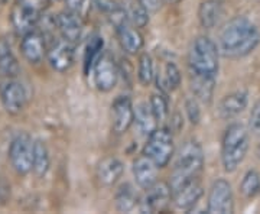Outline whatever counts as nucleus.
I'll return each instance as SVG.
<instances>
[{
    "label": "nucleus",
    "mask_w": 260,
    "mask_h": 214,
    "mask_svg": "<svg viewBox=\"0 0 260 214\" xmlns=\"http://www.w3.org/2000/svg\"><path fill=\"white\" fill-rule=\"evenodd\" d=\"M214 85H215V78L191 75V90L194 93L195 99L200 102H211L214 94Z\"/></svg>",
    "instance_id": "393cba45"
},
{
    "label": "nucleus",
    "mask_w": 260,
    "mask_h": 214,
    "mask_svg": "<svg viewBox=\"0 0 260 214\" xmlns=\"http://www.w3.org/2000/svg\"><path fill=\"white\" fill-rule=\"evenodd\" d=\"M19 71L20 67L12 51L9 41L6 38H0V83L3 80L18 77Z\"/></svg>",
    "instance_id": "aec40b11"
},
{
    "label": "nucleus",
    "mask_w": 260,
    "mask_h": 214,
    "mask_svg": "<svg viewBox=\"0 0 260 214\" xmlns=\"http://www.w3.org/2000/svg\"><path fill=\"white\" fill-rule=\"evenodd\" d=\"M165 2H168V3H172V5H177V3L182 2V0H165Z\"/></svg>",
    "instance_id": "f704fd0d"
},
{
    "label": "nucleus",
    "mask_w": 260,
    "mask_h": 214,
    "mask_svg": "<svg viewBox=\"0 0 260 214\" xmlns=\"http://www.w3.org/2000/svg\"><path fill=\"white\" fill-rule=\"evenodd\" d=\"M133 175L136 179V184L140 188L148 190L155 182H158V167L152 159L148 158L145 154H142L133 162Z\"/></svg>",
    "instance_id": "2eb2a0df"
},
{
    "label": "nucleus",
    "mask_w": 260,
    "mask_h": 214,
    "mask_svg": "<svg viewBox=\"0 0 260 214\" xmlns=\"http://www.w3.org/2000/svg\"><path fill=\"white\" fill-rule=\"evenodd\" d=\"M49 66L58 73H67L73 64L75 56V44L68 42L67 39L61 38L51 44L47 51Z\"/></svg>",
    "instance_id": "9b49d317"
},
{
    "label": "nucleus",
    "mask_w": 260,
    "mask_h": 214,
    "mask_svg": "<svg viewBox=\"0 0 260 214\" xmlns=\"http://www.w3.org/2000/svg\"><path fill=\"white\" fill-rule=\"evenodd\" d=\"M185 112L186 116H188V120L191 121L192 125H198V123H200V119H201V110H200V106H198V100H197L195 97L186 99Z\"/></svg>",
    "instance_id": "2f4dec72"
},
{
    "label": "nucleus",
    "mask_w": 260,
    "mask_h": 214,
    "mask_svg": "<svg viewBox=\"0 0 260 214\" xmlns=\"http://www.w3.org/2000/svg\"><path fill=\"white\" fill-rule=\"evenodd\" d=\"M220 49L208 37H198L192 42L188 54L189 74L207 78H217Z\"/></svg>",
    "instance_id": "7ed1b4c3"
},
{
    "label": "nucleus",
    "mask_w": 260,
    "mask_h": 214,
    "mask_svg": "<svg viewBox=\"0 0 260 214\" xmlns=\"http://www.w3.org/2000/svg\"><path fill=\"white\" fill-rule=\"evenodd\" d=\"M249 94L244 90H239L232 94H227L218 104V116L224 120H230L233 117L239 116L247 107Z\"/></svg>",
    "instance_id": "a211bd4d"
},
{
    "label": "nucleus",
    "mask_w": 260,
    "mask_h": 214,
    "mask_svg": "<svg viewBox=\"0 0 260 214\" xmlns=\"http://www.w3.org/2000/svg\"><path fill=\"white\" fill-rule=\"evenodd\" d=\"M135 121L139 131L145 135H150L155 129H158L159 120L150 107V103H139L135 109Z\"/></svg>",
    "instance_id": "4be33fe9"
},
{
    "label": "nucleus",
    "mask_w": 260,
    "mask_h": 214,
    "mask_svg": "<svg viewBox=\"0 0 260 214\" xmlns=\"http://www.w3.org/2000/svg\"><path fill=\"white\" fill-rule=\"evenodd\" d=\"M201 197H203V186H201L200 179H197V181H192L186 186L181 187L177 191H174L172 201L179 210L189 211L194 208Z\"/></svg>",
    "instance_id": "f3484780"
},
{
    "label": "nucleus",
    "mask_w": 260,
    "mask_h": 214,
    "mask_svg": "<svg viewBox=\"0 0 260 214\" xmlns=\"http://www.w3.org/2000/svg\"><path fill=\"white\" fill-rule=\"evenodd\" d=\"M138 78L142 85H149L155 78V68L153 61L149 54H142L139 56V67H138Z\"/></svg>",
    "instance_id": "c756f323"
},
{
    "label": "nucleus",
    "mask_w": 260,
    "mask_h": 214,
    "mask_svg": "<svg viewBox=\"0 0 260 214\" xmlns=\"http://www.w3.org/2000/svg\"><path fill=\"white\" fill-rule=\"evenodd\" d=\"M249 150V129L242 123H232L221 140V162L225 172H234L240 167Z\"/></svg>",
    "instance_id": "20e7f679"
},
{
    "label": "nucleus",
    "mask_w": 260,
    "mask_h": 214,
    "mask_svg": "<svg viewBox=\"0 0 260 214\" xmlns=\"http://www.w3.org/2000/svg\"><path fill=\"white\" fill-rule=\"evenodd\" d=\"M139 204V197L136 194L135 188L130 184H121L116 191V207L119 211L129 213L136 205Z\"/></svg>",
    "instance_id": "a878e982"
},
{
    "label": "nucleus",
    "mask_w": 260,
    "mask_h": 214,
    "mask_svg": "<svg viewBox=\"0 0 260 214\" xmlns=\"http://www.w3.org/2000/svg\"><path fill=\"white\" fill-rule=\"evenodd\" d=\"M240 191L246 198H254L260 193V174L256 169H249L242 179Z\"/></svg>",
    "instance_id": "c85d7f7f"
},
{
    "label": "nucleus",
    "mask_w": 260,
    "mask_h": 214,
    "mask_svg": "<svg viewBox=\"0 0 260 214\" xmlns=\"http://www.w3.org/2000/svg\"><path fill=\"white\" fill-rule=\"evenodd\" d=\"M139 2L149 12H156L162 8V3H164V0H139Z\"/></svg>",
    "instance_id": "72a5a7b5"
},
{
    "label": "nucleus",
    "mask_w": 260,
    "mask_h": 214,
    "mask_svg": "<svg viewBox=\"0 0 260 214\" xmlns=\"http://www.w3.org/2000/svg\"><path fill=\"white\" fill-rule=\"evenodd\" d=\"M156 84H158V88L162 93L177 90L181 84V71H179V68L175 63H167V66L164 68V73L159 74L158 78H156Z\"/></svg>",
    "instance_id": "5701e85b"
},
{
    "label": "nucleus",
    "mask_w": 260,
    "mask_h": 214,
    "mask_svg": "<svg viewBox=\"0 0 260 214\" xmlns=\"http://www.w3.org/2000/svg\"><path fill=\"white\" fill-rule=\"evenodd\" d=\"M249 128H250L251 132H254V133L260 135V100L256 103V104H254V107L251 109Z\"/></svg>",
    "instance_id": "473e14b6"
},
{
    "label": "nucleus",
    "mask_w": 260,
    "mask_h": 214,
    "mask_svg": "<svg viewBox=\"0 0 260 214\" xmlns=\"http://www.w3.org/2000/svg\"><path fill=\"white\" fill-rule=\"evenodd\" d=\"M55 26L61 38L77 44L83 35V20L77 10H64L55 18Z\"/></svg>",
    "instance_id": "ddd939ff"
},
{
    "label": "nucleus",
    "mask_w": 260,
    "mask_h": 214,
    "mask_svg": "<svg viewBox=\"0 0 260 214\" xmlns=\"http://www.w3.org/2000/svg\"><path fill=\"white\" fill-rule=\"evenodd\" d=\"M149 103H150V107H152V110L155 113L156 119L159 121L167 120L168 114H169V106H168V99L165 93L160 91V93L152 94Z\"/></svg>",
    "instance_id": "7c9ffc66"
},
{
    "label": "nucleus",
    "mask_w": 260,
    "mask_h": 214,
    "mask_svg": "<svg viewBox=\"0 0 260 214\" xmlns=\"http://www.w3.org/2000/svg\"><path fill=\"white\" fill-rule=\"evenodd\" d=\"M124 167L120 162V159L109 157L104 158L97 167V179L104 187L114 186L123 175Z\"/></svg>",
    "instance_id": "6ab92c4d"
},
{
    "label": "nucleus",
    "mask_w": 260,
    "mask_h": 214,
    "mask_svg": "<svg viewBox=\"0 0 260 214\" xmlns=\"http://www.w3.org/2000/svg\"><path fill=\"white\" fill-rule=\"evenodd\" d=\"M103 54V38L99 35H93L88 41L87 51H85V59H84V71L88 75L93 71L94 64Z\"/></svg>",
    "instance_id": "cd10ccee"
},
{
    "label": "nucleus",
    "mask_w": 260,
    "mask_h": 214,
    "mask_svg": "<svg viewBox=\"0 0 260 214\" xmlns=\"http://www.w3.org/2000/svg\"><path fill=\"white\" fill-rule=\"evenodd\" d=\"M94 85L99 91L109 93L116 87L119 80V70L113 59V56L107 52H103L93 68Z\"/></svg>",
    "instance_id": "1a4fd4ad"
},
{
    "label": "nucleus",
    "mask_w": 260,
    "mask_h": 214,
    "mask_svg": "<svg viewBox=\"0 0 260 214\" xmlns=\"http://www.w3.org/2000/svg\"><path fill=\"white\" fill-rule=\"evenodd\" d=\"M260 42V32L254 23L244 16L232 19L218 38L220 54L225 58H243L253 52Z\"/></svg>",
    "instance_id": "f257e3e1"
},
{
    "label": "nucleus",
    "mask_w": 260,
    "mask_h": 214,
    "mask_svg": "<svg viewBox=\"0 0 260 214\" xmlns=\"http://www.w3.org/2000/svg\"><path fill=\"white\" fill-rule=\"evenodd\" d=\"M34 148H35V140L25 132L16 135L12 140L9 148V161L12 168L19 175H26L32 171Z\"/></svg>",
    "instance_id": "423d86ee"
},
{
    "label": "nucleus",
    "mask_w": 260,
    "mask_h": 214,
    "mask_svg": "<svg viewBox=\"0 0 260 214\" xmlns=\"http://www.w3.org/2000/svg\"><path fill=\"white\" fill-rule=\"evenodd\" d=\"M175 152L174 136L171 129L165 126L158 128L148 136V142L143 148V154L150 158L158 168H165L171 162Z\"/></svg>",
    "instance_id": "39448f33"
},
{
    "label": "nucleus",
    "mask_w": 260,
    "mask_h": 214,
    "mask_svg": "<svg viewBox=\"0 0 260 214\" xmlns=\"http://www.w3.org/2000/svg\"><path fill=\"white\" fill-rule=\"evenodd\" d=\"M223 15V5L220 0H204L198 9V20L205 29H213Z\"/></svg>",
    "instance_id": "412c9836"
},
{
    "label": "nucleus",
    "mask_w": 260,
    "mask_h": 214,
    "mask_svg": "<svg viewBox=\"0 0 260 214\" xmlns=\"http://www.w3.org/2000/svg\"><path fill=\"white\" fill-rule=\"evenodd\" d=\"M117 37H119V42H120L123 51H126L130 55H136L139 54L143 48V37L140 35L138 28L130 22L126 20L121 25L116 28Z\"/></svg>",
    "instance_id": "dca6fc26"
},
{
    "label": "nucleus",
    "mask_w": 260,
    "mask_h": 214,
    "mask_svg": "<svg viewBox=\"0 0 260 214\" xmlns=\"http://www.w3.org/2000/svg\"><path fill=\"white\" fill-rule=\"evenodd\" d=\"M172 201V188L168 182L158 181L146 190V194L140 201L142 213H160Z\"/></svg>",
    "instance_id": "9d476101"
},
{
    "label": "nucleus",
    "mask_w": 260,
    "mask_h": 214,
    "mask_svg": "<svg viewBox=\"0 0 260 214\" xmlns=\"http://www.w3.org/2000/svg\"><path fill=\"white\" fill-rule=\"evenodd\" d=\"M20 52L29 64H39L47 55L45 37L37 29L28 32L20 41Z\"/></svg>",
    "instance_id": "4468645a"
},
{
    "label": "nucleus",
    "mask_w": 260,
    "mask_h": 214,
    "mask_svg": "<svg viewBox=\"0 0 260 214\" xmlns=\"http://www.w3.org/2000/svg\"><path fill=\"white\" fill-rule=\"evenodd\" d=\"M26 88L19 80L15 78H8L0 83V102L6 112L16 116L19 113L23 112L26 106Z\"/></svg>",
    "instance_id": "6e6552de"
},
{
    "label": "nucleus",
    "mask_w": 260,
    "mask_h": 214,
    "mask_svg": "<svg viewBox=\"0 0 260 214\" xmlns=\"http://www.w3.org/2000/svg\"><path fill=\"white\" fill-rule=\"evenodd\" d=\"M135 123V107L129 96H119L112 103V128L117 135L129 131Z\"/></svg>",
    "instance_id": "f8f14e48"
},
{
    "label": "nucleus",
    "mask_w": 260,
    "mask_h": 214,
    "mask_svg": "<svg viewBox=\"0 0 260 214\" xmlns=\"http://www.w3.org/2000/svg\"><path fill=\"white\" fill-rule=\"evenodd\" d=\"M204 168V152L197 140H186L178 152L169 186L172 193L192 181L200 179Z\"/></svg>",
    "instance_id": "f03ea898"
},
{
    "label": "nucleus",
    "mask_w": 260,
    "mask_h": 214,
    "mask_svg": "<svg viewBox=\"0 0 260 214\" xmlns=\"http://www.w3.org/2000/svg\"><path fill=\"white\" fill-rule=\"evenodd\" d=\"M234 211V196L230 182L224 178L215 179L207 197V213L232 214Z\"/></svg>",
    "instance_id": "0eeeda50"
},
{
    "label": "nucleus",
    "mask_w": 260,
    "mask_h": 214,
    "mask_svg": "<svg viewBox=\"0 0 260 214\" xmlns=\"http://www.w3.org/2000/svg\"><path fill=\"white\" fill-rule=\"evenodd\" d=\"M51 165V158H49V150L45 142L41 139L35 140V148H34V164H32V171L37 177L42 178L47 175Z\"/></svg>",
    "instance_id": "b1692460"
},
{
    "label": "nucleus",
    "mask_w": 260,
    "mask_h": 214,
    "mask_svg": "<svg viewBox=\"0 0 260 214\" xmlns=\"http://www.w3.org/2000/svg\"><path fill=\"white\" fill-rule=\"evenodd\" d=\"M126 12L129 20L136 28H145L149 22V10L140 3L139 0H127L126 3Z\"/></svg>",
    "instance_id": "bb28decb"
}]
</instances>
